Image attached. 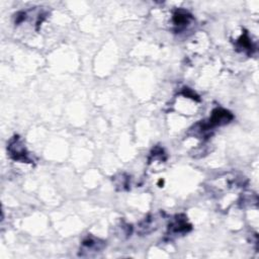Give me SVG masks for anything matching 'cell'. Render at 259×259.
I'll return each mask as SVG.
<instances>
[{
    "label": "cell",
    "mask_w": 259,
    "mask_h": 259,
    "mask_svg": "<svg viewBox=\"0 0 259 259\" xmlns=\"http://www.w3.org/2000/svg\"><path fill=\"white\" fill-rule=\"evenodd\" d=\"M9 156L15 160V161H19V162H25V163H31V158L28 154V152L26 151V148L24 147L22 141L20 140L19 137L15 136L14 138H12L8 144L7 147Z\"/></svg>",
    "instance_id": "1"
},
{
    "label": "cell",
    "mask_w": 259,
    "mask_h": 259,
    "mask_svg": "<svg viewBox=\"0 0 259 259\" xmlns=\"http://www.w3.org/2000/svg\"><path fill=\"white\" fill-rule=\"evenodd\" d=\"M191 230V225L188 223L187 218L184 214H177L175 215L169 226L167 231L168 237H176L179 235L187 234Z\"/></svg>",
    "instance_id": "3"
},
{
    "label": "cell",
    "mask_w": 259,
    "mask_h": 259,
    "mask_svg": "<svg viewBox=\"0 0 259 259\" xmlns=\"http://www.w3.org/2000/svg\"><path fill=\"white\" fill-rule=\"evenodd\" d=\"M192 21H193L192 15L188 13L186 10L178 9L173 13L172 23H173V27H174L173 29L175 32L184 31Z\"/></svg>",
    "instance_id": "4"
},
{
    "label": "cell",
    "mask_w": 259,
    "mask_h": 259,
    "mask_svg": "<svg viewBox=\"0 0 259 259\" xmlns=\"http://www.w3.org/2000/svg\"><path fill=\"white\" fill-rule=\"evenodd\" d=\"M234 118V115L227 109L217 107L211 111L210 117L207 120L208 123L211 125V127L220 126V125H225L229 122H231Z\"/></svg>",
    "instance_id": "5"
},
{
    "label": "cell",
    "mask_w": 259,
    "mask_h": 259,
    "mask_svg": "<svg viewBox=\"0 0 259 259\" xmlns=\"http://www.w3.org/2000/svg\"><path fill=\"white\" fill-rule=\"evenodd\" d=\"M106 246V242L95 238L93 236H87L81 243L79 255L82 257H90L101 252Z\"/></svg>",
    "instance_id": "2"
},
{
    "label": "cell",
    "mask_w": 259,
    "mask_h": 259,
    "mask_svg": "<svg viewBox=\"0 0 259 259\" xmlns=\"http://www.w3.org/2000/svg\"><path fill=\"white\" fill-rule=\"evenodd\" d=\"M160 217L149 215L143 220L138 226V233L141 235H148L158 229L160 224Z\"/></svg>",
    "instance_id": "6"
},
{
    "label": "cell",
    "mask_w": 259,
    "mask_h": 259,
    "mask_svg": "<svg viewBox=\"0 0 259 259\" xmlns=\"http://www.w3.org/2000/svg\"><path fill=\"white\" fill-rule=\"evenodd\" d=\"M128 181L130 178L127 176H125L124 174H118V176H116L114 178V183L116 186H119L120 189H125L128 186Z\"/></svg>",
    "instance_id": "8"
},
{
    "label": "cell",
    "mask_w": 259,
    "mask_h": 259,
    "mask_svg": "<svg viewBox=\"0 0 259 259\" xmlns=\"http://www.w3.org/2000/svg\"><path fill=\"white\" fill-rule=\"evenodd\" d=\"M236 46L238 49H240L242 52H248L250 53L253 49L252 47V42L248 36L247 33H244L241 35V37L237 40L236 42Z\"/></svg>",
    "instance_id": "7"
}]
</instances>
